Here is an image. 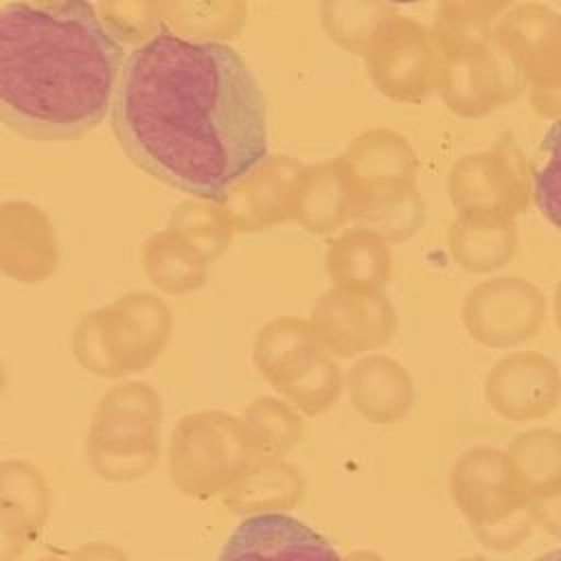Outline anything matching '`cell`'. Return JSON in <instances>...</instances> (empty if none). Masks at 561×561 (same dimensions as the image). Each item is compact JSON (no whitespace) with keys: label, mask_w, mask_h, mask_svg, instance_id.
Listing matches in <instances>:
<instances>
[{"label":"cell","mask_w":561,"mask_h":561,"mask_svg":"<svg viewBox=\"0 0 561 561\" xmlns=\"http://www.w3.org/2000/svg\"><path fill=\"white\" fill-rule=\"evenodd\" d=\"M112 129L138 169L199 199L219 202L267 156L265 101L241 55L169 28L127 53Z\"/></svg>","instance_id":"cell-1"},{"label":"cell","mask_w":561,"mask_h":561,"mask_svg":"<svg viewBox=\"0 0 561 561\" xmlns=\"http://www.w3.org/2000/svg\"><path fill=\"white\" fill-rule=\"evenodd\" d=\"M123 64L90 0H11L0 11V118L31 140H75L112 110Z\"/></svg>","instance_id":"cell-2"},{"label":"cell","mask_w":561,"mask_h":561,"mask_svg":"<svg viewBox=\"0 0 561 561\" xmlns=\"http://www.w3.org/2000/svg\"><path fill=\"white\" fill-rule=\"evenodd\" d=\"M162 397L149 381L123 379L107 388L85 438L90 469L107 482H136L160 456Z\"/></svg>","instance_id":"cell-3"},{"label":"cell","mask_w":561,"mask_h":561,"mask_svg":"<svg viewBox=\"0 0 561 561\" xmlns=\"http://www.w3.org/2000/svg\"><path fill=\"white\" fill-rule=\"evenodd\" d=\"M261 458L241 416L224 410L184 414L169 438L171 484L186 497H221Z\"/></svg>","instance_id":"cell-4"},{"label":"cell","mask_w":561,"mask_h":561,"mask_svg":"<svg viewBox=\"0 0 561 561\" xmlns=\"http://www.w3.org/2000/svg\"><path fill=\"white\" fill-rule=\"evenodd\" d=\"M449 495L476 539L491 550L508 552L533 533L530 500L517 484L504 449H465L451 465Z\"/></svg>","instance_id":"cell-5"},{"label":"cell","mask_w":561,"mask_h":561,"mask_svg":"<svg viewBox=\"0 0 561 561\" xmlns=\"http://www.w3.org/2000/svg\"><path fill=\"white\" fill-rule=\"evenodd\" d=\"M438 46V94L460 118H482L517 99L522 72L491 28L432 26Z\"/></svg>","instance_id":"cell-6"},{"label":"cell","mask_w":561,"mask_h":561,"mask_svg":"<svg viewBox=\"0 0 561 561\" xmlns=\"http://www.w3.org/2000/svg\"><path fill=\"white\" fill-rule=\"evenodd\" d=\"M447 195L458 215L515 219L533 199V167L513 134H500L489 149L451 164Z\"/></svg>","instance_id":"cell-7"},{"label":"cell","mask_w":561,"mask_h":561,"mask_svg":"<svg viewBox=\"0 0 561 561\" xmlns=\"http://www.w3.org/2000/svg\"><path fill=\"white\" fill-rule=\"evenodd\" d=\"M366 72L379 94L394 103H423L438 92V46L434 31L392 13L375 33Z\"/></svg>","instance_id":"cell-8"},{"label":"cell","mask_w":561,"mask_h":561,"mask_svg":"<svg viewBox=\"0 0 561 561\" xmlns=\"http://www.w3.org/2000/svg\"><path fill=\"white\" fill-rule=\"evenodd\" d=\"M495 39L515 59L533 107L548 118L561 116V13L526 2L493 24Z\"/></svg>","instance_id":"cell-9"},{"label":"cell","mask_w":561,"mask_h":561,"mask_svg":"<svg viewBox=\"0 0 561 561\" xmlns=\"http://www.w3.org/2000/svg\"><path fill=\"white\" fill-rule=\"evenodd\" d=\"M543 291L522 276H497L471 287L462 300V324L471 340L489 348H513L543 327Z\"/></svg>","instance_id":"cell-10"},{"label":"cell","mask_w":561,"mask_h":561,"mask_svg":"<svg viewBox=\"0 0 561 561\" xmlns=\"http://www.w3.org/2000/svg\"><path fill=\"white\" fill-rule=\"evenodd\" d=\"M309 320L322 346L337 359L375 353L397 333V311L383 291L331 287L320 294Z\"/></svg>","instance_id":"cell-11"},{"label":"cell","mask_w":561,"mask_h":561,"mask_svg":"<svg viewBox=\"0 0 561 561\" xmlns=\"http://www.w3.org/2000/svg\"><path fill=\"white\" fill-rule=\"evenodd\" d=\"M99 309L118 379L147 370L164 353L173 335V313L158 294L129 291Z\"/></svg>","instance_id":"cell-12"},{"label":"cell","mask_w":561,"mask_h":561,"mask_svg":"<svg viewBox=\"0 0 561 561\" xmlns=\"http://www.w3.org/2000/svg\"><path fill=\"white\" fill-rule=\"evenodd\" d=\"M484 399L506 421L543 419L561 403V370L543 353H508L486 373Z\"/></svg>","instance_id":"cell-13"},{"label":"cell","mask_w":561,"mask_h":561,"mask_svg":"<svg viewBox=\"0 0 561 561\" xmlns=\"http://www.w3.org/2000/svg\"><path fill=\"white\" fill-rule=\"evenodd\" d=\"M217 561H344L333 543L289 513L243 517L224 541Z\"/></svg>","instance_id":"cell-14"},{"label":"cell","mask_w":561,"mask_h":561,"mask_svg":"<svg viewBox=\"0 0 561 561\" xmlns=\"http://www.w3.org/2000/svg\"><path fill=\"white\" fill-rule=\"evenodd\" d=\"M302 171L305 164L294 156H265L241 175L219 199L234 230L259 232L289 221Z\"/></svg>","instance_id":"cell-15"},{"label":"cell","mask_w":561,"mask_h":561,"mask_svg":"<svg viewBox=\"0 0 561 561\" xmlns=\"http://www.w3.org/2000/svg\"><path fill=\"white\" fill-rule=\"evenodd\" d=\"M59 265V241L50 217L26 199L0 204V270L22 285L48 280Z\"/></svg>","instance_id":"cell-16"},{"label":"cell","mask_w":561,"mask_h":561,"mask_svg":"<svg viewBox=\"0 0 561 561\" xmlns=\"http://www.w3.org/2000/svg\"><path fill=\"white\" fill-rule=\"evenodd\" d=\"M340 160L351 178L357 199L416 186V151L408 138L394 129L375 127L362 131L348 142Z\"/></svg>","instance_id":"cell-17"},{"label":"cell","mask_w":561,"mask_h":561,"mask_svg":"<svg viewBox=\"0 0 561 561\" xmlns=\"http://www.w3.org/2000/svg\"><path fill=\"white\" fill-rule=\"evenodd\" d=\"M351 408L373 425H394L414 405V381L408 368L390 355L368 353L346 373Z\"/></svg>","instance_id":"cell-18"},{"label":"cell","mask_w":561,"mask_h":561,"mask_svg":"<svg viewBox=\"0 0 561 561\" xmlns=\"http://www.w3.org/2000/svg\"><path fill=\"white\" fill-rule=\"evenodd\" d=\"M355 199V188L340 156L305 164L291 221L311 234H333L353 219Z\"/></svg>","instance_id":"cell-19"},{"label":"cell","mask_w":561,"mask_h":561,"mask_svg":"<svg viewBox=\"0 0 561 561\" xmlns=\"http://www.w3.org/2000/svg\"><path fill=\"white\" fill-rule=\"evenodd\" d=\"M305 476L287 458L261 456L221 495L224 506L241 517L263 513H289L305 497Z\"/></svg>","instance_id":"cell-20"},{"label":"cell","mask_w":561,"mask_h":561,"mask_svg":"<svg viewBox=\"0 0 561 561\" xmlns=\"http://www.w3.org/2000/svg\"><path fill=\"white\" fill-rule=\"evenodd\" d=\"M324 267L331 287L383 291L392 274L390 243L368 228H348L329 241Z\"/></svg>","instance_id":"cell-21"},{"label":"cell","mask_w":561,"mask_h":561,"mask_svg":"<svg viewBox=\"0 0 561 561\" xmlns=\"http://www.w3.org/2000/svg\"><path fill=\"white\" fill-rule=\"evenodd\" d=\"M447 250L456 265L471 274L497 272L517 252L515 219L456 215L447 230Z\"/></svg>","instance_id":"cell-22"},{"label":"cell","mask_w":561,"mask_h":561,"mask_svg":"<svg viewBox=\"0 0 561 561\" xmlns=\"http://www.w3.org/2000/svg\"><path fill=\"white\" fill-rule=\"evenodd\" d=\"M270 386L300 414L318 416L337 403L346 377L337 357L316 344L296 357Z\"/></svg>","instance_id":"cell-23"},{"label":"cell","mask_w":561,"mask_h":561,"mask_svg":"<svg viewBox=\"0 0 561 561\" xmlns=\"http://www.w3.org/2000/svg\"><path fill=\"white\" fill-rule=\"evenodd\" d=\"M140 265L149 283L169 296L197 291L206 278L210 263L171 228L147 237L140 250Z\"/></svg>","instance_id":"cell-24"},{"label":"cell","mask_w":561,"mask_h":561,"mask_svg":"<svg viewBox=\"0 0 561 561\" xmlns=\"http://www.w3.org/2000/svg\"><path fill=\"white\" fill-rule=\"evenodd\" d=\"M504 451L530 502L561 489V432L550 427L519 432Z\"/></svg>","instance_id":"cell-25"},{"label":"cell","mask_w":561,"mask_h":561,"mask_svg":"<svg viewBox=\"0 0 561 561\" xmlns=\"http://www.w3.org/2000/svg\"><path fill=\"white\" fill-rule=\"evenodd\" d=\"M169 31L193 42L237 39L248 24L245 0H164Z\"/></svg>","instance_id":"cell-26"},{"label":"cell","mask_w":561,"mask_h":561,"mask_svg":"<svg viewBox=\"0 0 561 561\" xmlns=\"http://www.w3.org/2000/svg\"><path fill=\"white\" fill-rule=\"evenodd\" d=\"M0 513L22 522L35 537L50 513L48 482L37 465L26 458L0 462Z\"/></svg>","instance_id":"cell-27"},{"label":"cell","mask_w":561,"mask_h":561,"mask_svg":"<svg viewBox=\"0 0 561 561\" xmlns=\"http://www.w3.org/2000/svg\"><path fill=\"white\" fill-rule=\"evenodd\" d=\"M353 221L388 243H401L421 230L425 221V202L416 186L377 193L357 199Z\"/></svg>","instance_id":"cell-28"},{"label":"cell","mask_w":561,"mask_h":561,"mask_svg":"<svg viewBox=\"0 0 561 561\" xmlns=\"http://www.w3.org/2000/svg\"><path fill=\"white\" fill-rule=\"evenodd\" d=\"M392 13L386 0H320V22L327 37L342 50L362 57Z\"/></svg>","instance_id":"cell-29"},{"label":"cell","mask_w":561,"mask_h":561,"mask_svg":"<svg viewBox=\"0 0 561 561\" xmlns=\"http://www.w3.org/2000/svg\"><path fill=\"white\" fill-rule=\"evenodd\" d=\"M241 419L248 425V432L254 440L259 456L285 458L305 434L302 414L283 397H256L252 399Z\"/></svg>","instance_id":"cell-30"},{"label":"cell","mask_w":561,"mask_h":561,"mask_svg":"<svg viewBox=\"0 0 561 561\" xmlns=\"http://www.w3.org/2000/svg\"><path fill=\"white\" fill-rule=\"evenodd\" d=\"M186 243H191L208 263H215L237 234L228 213L219 202L191 197L180 202L169 217V226Z\"/></svg>","instance_id":"cell-31"},{"label":"cell","mask_w":561,"mask_h":561,"mask_svg":"<svg viewBox=\"0 0 561 561\" xmlns=\"http://www.w3.org/2000/svg\"><path fill=\"white\" fill-rule=\"evenodd\" d=\"M316 344L322 342L318 340L311 320L280 316L259 329L252 346V362L256 373L272 383L296 357Z\"/></svg>","instance_id":"cell-32"},{"label":"cell","mask_w":561,"mask_h":561,"mask_svg":"<svg viewBox=\"0 0 561 561\" xmlns=\"http://www.w3.org/2000/svg\"><path fill=\"white\" fill-rule=\"evenodd\" d=\"M96 11L110 33L129 46H142L162 28L164 0H96Z\"/></svg>","instance_id":"cell-33"},{"label":"cell","mask_w":561,"mask_h":561,"mask_svg":"<svg viewBox=\"0 0 561 561\" xmlns=\"http://www.w3.org/2000/svg\"><path fill=\"white\" fill-rule=\"evenodd\" d=\"M533 202L561 232V116L548 127L533 167Z\"/></svg>","instance_id":"cell-34"},{"label":"cell","mask_w":561,"mask_h":561,"mask_svg":"<svg viewBox=\"0 0 561 561\" xmlns=\"http://www.w3.org/2000/svg\"><path fill=\"white\" fill-rule=\"evenodd\" d=\"M72 355L83 370L103 379H118L105 342L101 309H92L77 320L72 329Z\"/></svg>","instance_id":"cell-35"},{"label":"cell","mask_w":561,"mask_h":561,"mask_svg":"<svg viewBox=\"0 0 561 561\" xmlns=\"http://www.w3.org/2000/svg\"><path fill=\"white\" fill-rule=\"evenodd\" d=\"M513 2L515 0H438L434 24L458 31L491 28V22L513 9Z\"/></svg>","instance_id":"cell-36"},{"label":"cell","mask_w":561,"mask_h":561,"mask_svg":"<svg viewBox=\"0 0 561 561\" xmlns=\"http://www.w3.org/2000/svg\"><path fill=\"white\" fill-rule=\"evenodd\" d=\"M530 511H533L535 524H539L552 537L561 539V489H557L546 497L533 500Z\"/></svg>","instance_id":"cell-37"},{"label":"cell","mask_w":561,"mask_h":561,"mask_svg":"<svg viewBox=\"0 0 561 561\" xmlns=\"http://www.w3.org/2000/svg\"><path fill=\"white\" fill-rule=\"evenodd\" d=\"M66 561H131L129 554L110 541H88L75 548Z\"/></svg>","instance_id":"cell-38"},{"label":"cell","mask_w":561,"mask_h":561,"mask_svg":"<svg viewBox=\"0 0 561 561\" xmlns=\"http://www.w3.org/2000/svg\"><path fill=\"white\" fill-rule=\"evenodd\" d=\"M344 561H386V559L373 550H355V552L346 554Z\"/></svg>","instance_id":"cell-39"},{"label":"cell","mask_w":561,"mask_h":561,"mask_svg":"<svg viewBox=\"0 0 561 561\" xmlns=\"http://www.w3.org/2000/svg\"><path fill=\"white\" fill-rule=\"evenodd\" d=\"M552 316H554V324L561 331V280L554 287V296H552Z\"/></svg>","instance_id":"cell-40"},{"label":"cell","mask_w":561,"mask_h":561,"mask_svg":"<svg viewBox=\"0 0 561 561\" xmlns=\"http://www.w3.org/2000/svg\"><path fill=\"white\" fill-rule=\"evenodd\" d=\"M530 561H561V548H554V550H550V552H543V554H539V557H535V559H530Z\"/></svg>","instance_id":"cell-41"},{"label":"cell","mask_w":561,"mask_h":561,"mask_svg":"<svg viewBox=\"0 0 561 561\" xmlns=\"http://www.w3.org/2000/svg\"><path fill=\"white\" fill-rule=\"evenodd\" d=\"M458 561H491V559H486V557H482V554H471V557H462V559H458Z\"/></svg>","instance_id":"cell-42"},{"label":"cell","mask_w":561,"mask_h":561,"mask_svg":"<svg viewBox=\"0 0 561 561\" xmlns=\"http://www.w3.org/2000/svg\"><path fill=\"white\" fill-rule=\"evenodd\" d=\"M35 561H66V557L61 559V557H55V554H44V557H39Z\"/></svg>","instance_id":"cell-43"},{"label":"cell","mask_w":561,"mask_h":561,"mask_svg":"<svg viewBox=\"0 0 561 561\" xmlns=\"http://www.w3.org/2000/svg\"><path fill=\"white\" fill-rule=\"evenodd\" d=\"M386 2H392V4H414V2H423V0H386Z\"/></svg>","instance_id":"cell-44"}]
</instances>
